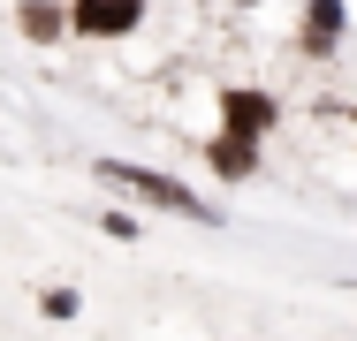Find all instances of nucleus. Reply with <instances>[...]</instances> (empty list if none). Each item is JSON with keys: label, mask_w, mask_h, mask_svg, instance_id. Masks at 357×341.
<instances>
[{"label": "nucleus", "mask_w": 357, "mask_h": 341, "mask_svg": "<svg viewBox=\"0 0 357 341\" xmlns=\"http://www.w3.org/2000/svg\"><path fill=\"white\" fill-rule=\"evenodd\" d=\"M137 15H144V0H76V31L84 38H122V31H137Z\"/></svg>", "instance_id": "f03ea898"}, {"label": "nucleus", "mask_w": 357, "mask_h": 341, "mask_svg": "<svg viewBox=\"0 0 357 341\" xmlns=\"http://www.w3.org/2000/svg\"><path fill=\"white\" fill-rule=\"evenodd\" d=\"M99 228H107V235H114V243H137V235H144L137 220H130V212H107V220H99Z\"/></svg>", "instance_id": "0eeeda50"}, {"label": "nucleus", "mask_w": 357, "mask_h": 341, "mask_svg": "<svg viewBox=\"0 0 357 341\" xmlns=\"http://www.w3.org/2000/svg\"><path fill=\"white\" fill-rule=\"evenodd\" d=\"M38 303H46V311H54V319H76V288H46V296H38Z\"/></svg>", "instance_id": "6e6552de"}, {"label": "nucleus", "mask_w": 357, "mask_h": 341, "mask_svg": "<svg viewBox=\"0 0 357 341\" xmlns=\"http://www.w3.org/2000/svg\"><path fill=\"white\" fill-rule=\"evenodd\" d=\"M206 159H213V175H228V182H243V175H259V136H213V152H206Z\"/></svg>", "instance_id": "20e7f679"}, {"label": "nucleus", "mask_w": 357, "mask_h": 341, "mask_svg": "<svg viewBox=\"0 0 357 341\" xmlns=\"http://www.w3.org/2000/svg\"><path fill=\"white\" fill-rule=\"evenodd\" d=\"M335 38H342V0H312V15H304V54H335Z\"/></svg>", "instance_id": "39448f33"}, {"label": "nucleus", "mask_w": 357, "mask_h": 341, "mask_svg": "<svg viewBox=\"0 0 357 341\" xmlns=\"http://www.w3.org/2000/svg\"><path fill=\"white\" fill-rule=\"evenodd\" d=\"M220 122L236 136H266L274 129V99L266 91H220Z\"/></svg>", "instance_id": "7ed1b4c3"}, {"label": "nucleus", "mask_w": 357, "mask_h": 341, "mask_svg": "<svg viewBox=\"0 0 357 341\" xmlns=\"http://www.w3.org/2000/svg\"><path fill=\"white\" fill-rule=\"evenodd\" d=\"M23 38H61V8H46V0H23Z\"/></svg>", "instance_id": "423d86ee"}, {"label": "nucleus", "mask_w": 357, "mask_h": 341, "mask_svg": "<svg viewBox=\"0 0 357 341\" xmlns=\"http://www.w3.org/2000/svg\"><path fill=\"white\" fill-rule=\"evenodd\" d=\"M107 190H122V198H144V205H160V212H183V220H198V228H220V212L190 182H175V175H160V167H130V159H99L91 167Z\"/></svg>", "instance_id": "f257e3e1"}]
</instances>
